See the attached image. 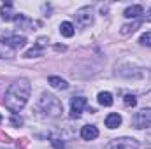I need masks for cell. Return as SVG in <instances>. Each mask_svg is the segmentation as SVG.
I'll return each mask as SVG.
<instances>
[{
	"mask_svg": "<svg viewBox=\"0 0 151 149\" xmlns=\"http://www.w3.org/2000/svg\"><path fill=\"white\" fill-rule=\"evenodd\" d=\"M30 91H32V86H30L28 79L14 81L5 93V107L11 112H19L27 105V102L30 98Z\"/></svg>",
	"mask_w": 151,
	"mask_h": 149,
	"instance_id": "cell-1",
	"label": "cell"
},
{
	"mask_svg": "<svg viewBox=\"0 0 151 149\" xmlns=\"http://www.w3.org/2000/svg\"><path fill=\"white\" fill-rule=\"evenodd\" d=\"M37 111L42 112V114L47 116V117H58V116H62V112H63V105H62V102H60L55 95H51V93H42L40 98H39V102H37Z\"/></svg>",
	"mask_w": 151,
	"mask_h": 149,
	"instance_id": "cell-2",
	"label": "cell"
},
{
	"mask_svg": "<svg viewBox=\"0 0 151 149\" xmlns=\"http://www.w3.org/2000/svg\"><path fill=\"white\" fill-rule=\"evenodd\" d=\"M0 42L7 47H12V49H19L27 44V37L25 35H18V34H12V32H0Z\"/></svg>",
	"mask_w": 151,
	"mask_h": 149,
	"instance_id": "cell-3",
	"label": "cell"
},
{
	"mask_svg": "<svg viewBox=\"0 0 151 149\" xmlns=\"http://www.w3.org/2000/svg\"><path fill=\"white\" fill-rule=\"evenodd\" d=\"M104 149H139V142L132 137H121V139H114L109 144H106Z\"/></svg>",
	"mask_w": 151,
	"mask_h": 149,
	"instance_id": "cell-4",
	"label": "cell"
},
{
	"mask_svg": "<svg viewBox=\"0 0 151 149\" xmlns=\"http://www.w3.org/2000/svg\"><path fill=\"white\" fill-rule=\"evenodd\" d=\"M132 125H134V128H150L151 126V109H142V111L135 112V116L132 117Z\"/></svg>",
	"mask_w": 151,
	"mask_h": 149,
	"instance_id": "cell-5",
	"label": "cell"
},
{
	"mask_svg": "<svg viewBox=\"0 0 151 149\" xmlns=\"http://www.w3.org/2000/svg\"><path fill=\"white\" fill-rule=\"evenodd\" d=\"M76 21L79 27H90L93 23V11L91 7H81L76 12Z\"/></svg>",
	"mask_w": 151,
	"mask_h": 149,
	"instance_id": "cell-6",
	"label": "cell"
},
{
	"mask_svg": "<svg viewBox=\"0 0 151 149\" xmlns=\"http://www.w3.org/2000/svg\"><path fill=\"white\" fill-rule=\"evenodd\" d=\"M0 16H2L4 21H18L23 14L14 12V11H12V4H4L2 9H0Z\"/></svg>",
	"mask_w": 151,
	"mask_h": 149,
	"instance_id": "cell-7",
	"label": "cell"
},
{
	"mask_svg": "<svg viewBox=\"0 0 151 149\" xmlns=\"http://www.w3.org/2000/svg\"><path fill=\"white\" fill-rule=\"evenodd\" d=\"M84 105H86V98H84V97H74V98L70 100V114H72V117L81 116Z\"/></svg>",
	"mask_w": 151,
	"mask_h": 149,
	"instance_id": "cell-8",
	"label": "cell"
},
{
	"mask_svg": "<svg viewBox=\"0 0 151 149\" xmlns=\"http://www.w3.org/2000/svg\"><path fill=\"white\" fill-rule=\"evenodd\" d=\"M81 137H83L84 140H95V139L99 137V130H97V126H93V125H86V126H83V128H81Z\"/></svg>",
	"mask_w": 151,
	"mask_h": 149,
	"instance_id": "cell-9",
	"label": "cell"
},
{
	"mask_svg": "<svg viewBox=\"0 0 151 149\" xmlns=\"http://www.w3.org/2000/svg\"><path fill=\"white\" fill-rule=\"evenodd\" d=\"M144 14V7L142 5H130V7H127L125 9V12H123V16L125 18H132V19H135V18H139V16H142Z\"/></svg>",
	"mask_w": 151,
	"mask_h": 149,
	"instance_id": "cell-10",
	"label": "cell"
},
{
	"mask_svg": "<svg viewBox=\"0 0 151 149\" xmlns=\"http://www.w3.org/2000/svg\"><path fill=\"white\" fill-rule=\"evenodd\" d=\"M119 125H121V116H119V114L113 112V114H109V116L106 117V126H107V128L114 130V128H118Z\"/></svg>",
	"mask_w": 151,
	"mask_h": 149,
	"instance_id": "cell-11",
	"label": "cell"
},
{
	"mask_svg": "<svg viewBox=\"0 0 151 149\" xmlns=\"http://www.w3.org/2000/svg\"><path fill=\"white\" fill-rule=\"evenodd\" d=\"M141 25H142V21H141V19L123 25V27H121V35H130V34H134V32H135V30H137Z\"/></svg>",
	"mask_w": 151,
	"mask_h": 149,
	"instance_id": "cell-12",
	"label": "cell"
},
{
	"mask_svg": "<svg viewBox=\"0 0 151 149\" xmlns=\"http://www.w3.org/2000/svg\"><path fill=\"white\" fill-rule=\"evenodd\" d=\"M97 100H99V104L104 105V107H111V105H113V95H111L109 91H100L99 97H97Z\"/></svg>",
	"mask_w": 151,
	"mask_h": 149,
	"instance_id": "cell-13",
	"label": "cell"
},
{
	"mask_svg": "<svg viewBox=\"0 0 151 149\" xmlns=\"http://www.w3.org/2000/svg\"><path fill=\"white\" fill-rule=\"evenodd\" d=\"M49 84L53 86V88H58V90H67L69 88V84H67V81H63L62 77H56V75H51L49 79Z\"/></svg>",
	"mask_w": 151,
	"mask_h": 149,
	"instance_id": "cell-14",
	"label": "cell"
},
{
	"mask_svg": "<svg viewBox=\"0 0 151 149\" xmlns=\"http://www.w3.org/2000/svg\"><path fill=\"white\" fill-rule=\"evenodd\" d=\"M60 34H62L63 37H72V35H74V25H72L70 21H63V23L60 25Z\"/></svg>",
	"mask_w": 151,
	"mask_h": 149,
	"instance_id": "cell-15",
	"label": "cell"
},
{
	"mask_svg": "<svg viewBox=\"0 0 151 149\" xmlns=\"http://www.w3.org/2000/svg\"><path fill=\"white\" fill-rule=\"evenodd\" d=\"M49 139H51V144H53V148H55V149H63V148H65V144H63V140H62L60 137L51 135Z\"/></svg>",
	"mask_w": 151,
	"mask_h": 149,
	"instance_id": "cell-16",
	"label": "cell"
},
{
	"mask_svg": "<svg viewBox=\"0 0 151 149\" xmlns=\"http://www.w3.org/2000/svg\"><path fill=\"white\" fill-rule=\"evenodd\" d=\"M40 54H42V49L35 46V47H32L30 51L25 53V58H35V56H40Z\"/></svg>",
	"mask_w": 151,
	"mask_h": 149,
	"instance_id": "cell-17",
	"label": "cell"
},
{
	"mask_svg": "<svg viewBox=\"0 0 151 149\" xmlns=\"http://www.w3.org/2000/svg\"><path fill=\"white\" fill-rule=\"evenodd\" d=\"M125 105L127 107H135L137 105V98H135V95H125Z\"/></svg>",
	"mask_w": 151,
	"mask_h": 149,
	"instance_id": "cell-18",
	"label": "cell"
},
{
	"mask_svg": "<svg viewBox=\"0 0 151 149\" xmlns=\"http://www.w3.org/2000/svg\"><path fill=\"white\" fill-rule=\"evenodd\" d=\"M139 42H141V44H144V46H148V47H151V32L142 34L141 39H139Z\"/></svg>",
	"mask_w": 151,
	"mask_h": 149,
	"instance_id": "cell-19",
	"label": "cell"
},
{
	"mask_svg": "<svg viewBox=\"0 0 151 149\" xmlns=\"http://www.w3.org/2000/svg\"><path fill=\"white\" fill-rule=\"evenodd\" d=\"M0 58H12V51H9L5 46L4 49H0Z\"/></svg>",
	"mask_w": 151,
	"mask_h": 149,
	"instance_id": "cell-20",
	"label": "cell"
},
{
	"mask_svg": "<svg viewBox=\"0 0 151 149\" xmlns=\"http://www.w3.org/2000/svg\"><path fill=\"white\" fill-rule=\"evenodd\" d=\"M11 123H12L14 126H19V125H23V119H21V117H18V116H12Z\"/></svg>",
	"mask_w": 151,
	"mask_h": 149,
	"instance_id": "cell-21",
	"label": "cell"
},
{
	"mask_svg": "<svg viewBox=\"0 0 151 149\" xmlns=\"http://www.w3.org/2000/svg\"><path fill=\"white\" fill-rule=\"evenodd\" d=\"M0 123H2V116H0Z\"/></svg>",
	"mask_w": 151,
	"mask_h": 149,
	"instance_id": "cell-22",
	"label": "cell"
}]
</instances>
